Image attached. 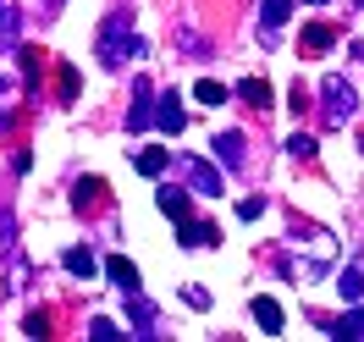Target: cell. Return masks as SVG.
I'll list each match as a JSON object with an SVG mask.
<instances>
[{"label":"cell","mask_w":364,"mask_h":342,"mask_svg":"<svg viewBox=\"0 0 364 342\" xmlns=\"http://www.w3.org/2000/svg\"><path fill=\"white\" fill-rule=\"evenodd\" d=\"M133 55H144V39L127 28V17H122V11H116V17H105V28H100V61H105V67H127Z\"/></svg>","instance_id":"1"},{"label":"cell","mask_w":364,"mask_h":342,"mask_svg":"<svg viewBox=\"0 0 364 342\" xmlns=\"http://www.w3.org/2000/svg\"><path fill=\"white\" fill-rule=\"evenodd\" d=\"M320 105H326V111H320V116H326V127H342L348 116L359 111V89H353L342 72H331V78L320 83Z\"/></svg>","instance_id":"2"},{"label":"cell","mask_w":364,"mask_h":342,"mask_svg":"<svg viewBox=\"0 0 364 342\" xmlns=\"http://www.w3.org/2000/svg\"><path fill=\"white\" fill-rule=\"evenodd\" d=\"M171 166L182 171V183L193 188V193H205V199H221V188H227V177H221V171H215L210 160H199V155H177Z\"/></svg>","instance_id":"3"},{"label":"cell","mask_w":364,"mask_h":342,"mask_svg":"<svg viewBox=\"0 0 364 342\" xmlns=\"http://www.w3.org/2000/svg\"><path fill=\"white\" fill-rule=\"evenodd\" d=\"M177 243H182V249H210V243H221V227L188 215V221H177Z\"/></svg>","instance_id":"4"},{"label":"cell","mask_w":364,"mask_h":342,"mask_svg":"<svg viewBox=\"0 0 364 342\" xmlns=\"http://www.w3.org/2000/svg\"><path fill=\"white\" fill-rule=\"evenodd\" d=\"M149 122H155V89L138 78L133 83V111H127V133H144Z\"/></svg>","instance_id":"5"},{"label":"cell","mask_w":364,"mask_h":342,"mask_svg":"<svg viewBox=\"0 0 364 342\" xmlns=\"http://www.w3.org/2000/svg\"><path fill=\"white\" fill-rule=\"evenodd\" d=\"M210 155H221L227 171H243V160H249V138L243 133H215V149Z\"/></svg>","instance_id":"6"},{"label":"cell","mask_w":364,"mask_h":342,"mask_svg":"<svg viewBox=\"0 0 364 342\" xmlns=\"http://www.w3.org/2000/svg\"><path fill=\"white\" fill-rule=\"evenodd\" d=\"M105 193H111V188L100 183V177H83V183L72 188V205H77V215H100V210H105Z\"/></svg>","instance_id":"7"},{"label":"cell","mask_w":364,"mask_h":342,"mask_svg":"<svg viewBox=\"0 0 364 342\" xmlns=\"http://www.w3.org/2000/svg\"><path fill=\"white\" fill-rule=\"evenodd\" d=\"M122 298H127V315H133V337H160V331H155V304L138 293V287H133V293H122Z\"/></svg>","instance_id":"8"},{"label":"cell","mask_w":364,"mask_h":342,"mask_svg":"<svg viewBox=\"0 0 364 342\" xmlns=\"http://www.w3.org/2000/svg\"><path fill=\"white\" fill-rule=\"evenodd\" d=\"M155 122L166 127V133H182V127H188V111H182V100H177L171 89L155 100Z\"/></svg>","instance_id":"9"},{"label":"cell","mask_w":364,"mask_h":342,"mask_svg":"<svg viewBox=\"0 0 364 342\" xmlns=\"http://www.w3.org/2000/svg\"><path fill=\"white\" fill-rule=\"evenodd\" d=\"M155 205H160V215H171V221H188V215H193V205H188V193H182V188H160L155 193Z\"/></svg>","instance_id":"10"},{"label":"cell","mask_w":364,"mask_h":342,"mask_svg":"<svg viewBox=\"0 0 364 342\" xmlns=\"http://www.w3.org/2000/svg\"><path fill=\"white\" fill-rule=\"evenodd\" d=\"M17 33H23V17H17V0H0V55L17 45Z\"/></svg>","instance_id":"11"},{"label":"cell","mask_w":364,"mask_h":342,"mask_svg":"<svg viewBox=\"0 0 364 342\" xmlns=\"http://www.w3.org/2000/svg\"><path fill=\"white\" fill-rule=\"evenodd\" d=\"M287 11H293V0H259V23H265V45L276 39V28L287 23Z\"/></svg>","instance_id":"12"},{"label":"cell","mask_w":364,"mask_h":342,"mask_svg":"<svg viewBox=\"0 0 364 342\" xmlns=\"http://www.w3.org/2000/svg\"><path fill=\"white\" fill-rule=\"evenodd\" d=\"M237 100L254 105V111H271V83H265V78H243V83H237Z\"/></svg>","instance_id":"13"},{"label":"cell","mask_w":364,"mask_h":342,"mask_svg":"<svg viewBox=\"0 0 364 342\" xmlns=\"http://www.w3.org/2000/svg\"><path fill=\"white\" fill-rule=\"evenodd\" d=\"M331 39H337V28H331V23H309V28H304V55H326Z\"/></svg>","instance_id":"14"},{"label":"cell","mask_w":364,"mask_h":342,"mask_svg":"<svg viewBox=\"0 0 364 342\" xmlns=\"http://www.w3.org/2000/svg\"><path fill=\"white\" fill-rule=\"evenodd\" d=\"M105 276H111L122 293H133V287H138V265H133V260H122V254H111V260H105Z\"/></svg>","instance_id":"15"},{"label":"cell","mask_w":364,"mask_h":342,"mask_svg":"<svg viewBox=\"0 0 364 342\" xmlns=\"http://www.w3.org/2000/svg\"><path fill=\"white\" fill-rule=\"evenodd\" d=\"M254 320H259V331H282V304L276 298H254Z\"/></svg>","instance_id":"16"},{"label":"cell","mask_w":364,"mask_h":342,"mask_svg":"<svg viewBox=\"0 0 364 342\" xmlns=\"http://www.w3.org/2000/svg\"><path fill=\"white\" fill-rule=\"evenodd\" d=\"M61 265H67L72 276H83V282H89V276L100 271V260H94L89 249H67V254H61Z\"/></svg>","instance_id":"17"},{"label":"cell","mask_w":364,"mask_h":342,"mask_svg":"<svg viewBox=\"0 0 364 342\" xmlns=\"http://www.w3.org/2000/svg\"><path fill=\"white\" fill-rule=\"evenodd\" d=\"M337 293H342V304H359L364 298V271L359 265H348V271L337 276Z\"/></svg>","instance_id":"18"},{"label":"cell","mask_w":364,"mask_h":342,"mask_svg":"<svg viewBox=\"0 0 364 342\" xmlns=\"http://www.w3.org/2000/svg\"><path fill=\"white\" fill-rule=\"evenodd\" d=\"M166 160H171V155L149 144V149H138V160H133V166H138V171H144V177H160V171H166Z\"/></svg>","instance_id":"19"},{"label":"cell","mask_w":364,"mask_h":342,"mask_svg":"<svg viewBox=\"0 0 364 342\" xmlns=\"http://www.w3.org/2000/svg\"><path fill=\"white\" fill-rule=\"evenodd\" d=\"M326 331H331V337H364V309H353V315H342V320H331Z\"/></svg>","instance_id":"20"},{"label":"cell","mask_w":364,"mask_h":342,"mask_svg":"<svg viewBox=\"0 0 364 342\" xmlns=\"http://www.w3.org/2000/svg\"><path fill=\"white\" fill-rule=\"evenodd\" d=\"M199 105H227V83H215V78H199Z\"/></svg>","instance_id":"21"},{"label":"cell","mask_w":364,"mask_h":342,"mask_svg":"<svg viewBox=\"0 0 364 342\" xmlns=\"http://www.w3.org/2000/svg\"><path fill=\"white\" fill-rule=\"evenodd\" d=\"M11 249H17V215H11V210H0V260H6Z\"/></svg>","instance_id":"22"},{"label":"cell","mask_w":364,"mask_h":342,"mask_svg":"<svg viewBox=\"0 0 364 342\" xmlns=\"http://www.w3.org/2000/svg\"><path fill=\"white\" fill-rule=\"evenodd\" d=\"M17 61H23V83H39V72H45V61H39V50H23V55H17Z\"/></svg>","instance_id":"23"},{"label":"cell","mask_w":364,"mask_h":342,"mask_svg":"<svg viewBox=\"0 0 364 342\" xmlns=\"http://www.w3.org/2000/svg\"><path fill=\"white\" fill-rule=\"evenodd\" d=\"M287 155H293V160H315V138H309V133H293V138H287Z\"/></svg>","instance_id":"24"},{"label":"cell","mask_w":364,"mask_h":342,"mask_svg":"<svg viewBox=\"0 0 364 342\" xmlns=\"http://www.w3.org/2000/svg\"><path fill=\"white\" fill-rule=\"evenodd\" d=\"M23 331L28 337H50V309H33V315L23 320Z\"/></svg>","instance_id":"25"},{"label":"cell","mask_w":364,"mask_h":342,"mask_svg":"<svg viewBox=\"0 0 364 342\" xmlns=\"http://www.w3.org/2000/svg\"><path fill=\"white\" fill-rule=\"evenodd\" d=\"M89 337H94V342H111V337H122V331H116L105 315H94V320H89Z\"/></svg>","instance_id":"26"},{"label":"cell","mask_w":364,"mask_h":342,"mask_svg":"<svg viewBox=\"0 0 364 342\" xmlns=\"http://www.w3.org/2000/svg\"><path fill=\"white\" fill-rule=\"evenodd\" d=\"M237 215H243V221H259V215H265V199H259V193H254V199H243V205H237Z\"/></svg>","instance_id":"27"},{"label":"cell","mask_w":364,"mask_h":342,"mask_svg":"<svg viewBox=\"0 0 364 342\" xmlns=\"http://www.w3.org/2000/svg\"><path fill=\"white\" fill-rule=\"evenodd\" d=\"M182 298H188L193 309H205V304H210V293H205V287H182Z\"/></svg>","instance_id":"28"},{"label":"cell","mask_w":364,"mask_h":342,"mask_svg":"<svg viewBox=\"0 0 364 342\" xmlns=\"http://www.w3.org/2000/svg\"><path fill=\"white\" fill-rule=\"evenodd\" d=\"M304 6H326V0H304Z\"/></svg>","instance_id":"29"},{"label":"cell","mask_w":364,"mask_h":342,"mask_svg":"<svg viewBox=\"0 0 364 342\" xmlns=\"http://www.w3.org/2000/svg\"><path fill=\"white\" fill-rule=\"evenodd\" d=\"M359 149H364V138H359Z\"/></svg>","instance_id":"30"}]
</instances>
